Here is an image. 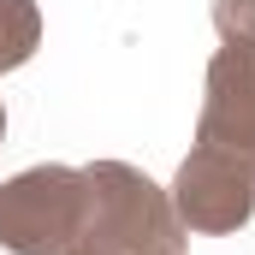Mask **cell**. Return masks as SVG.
<instances>
[{
	"label": "cell",
	"instance_id": "6da1fadb",
	"mask_svg": "<svg viewBox=\"0 0 255 255\" xmlns=\"http://www.w3.org/2000/svg\"><path fill=\"white\" fill-rule=\"evenodd\" d=\"M89 214L65 255H184V226L172 196L130 160H89Z\"/></svg>",
	"mask_w": 255,
	"mask_h": 255
},
{
	"label": "cell",
	"instance_id": "7a4b0ae2",
	"mask_svg": "<svg viewBox=\"0 0 255 255\" xmlns=\"http://www.w3.org/2000/svg\"><path fill=\"white\" fill-rule=\"evenodd\" d=\"M89 214L83 166H24L0 184V250L6 255H65Z\"/></svg>",
	"mask_w": 255,
	"mask_h": 255
},
{
	"label": "cell",
	"instance_id": "3957f363",
	"mask_svg": "<svg viewBox=\"0 0 255 255\" xmlns=\"http://www.w3.org/2000/svg\"><path fill=\"white\" fill-rule=\"evenodd\" d=\"M172 214L184 232H244L255 220V160L232 154V148H214V142H196L172 178Z\"/></svg>",
	"mask_w": 255,
	"mask_h": 255
},
{
	"label": "cell",
	"instance_id": "277c9868",
	"mask_svg": "<svg viewBox=\"0 0 255 255\" xmlns=\"http://www.w3.org/2000/svg\"><path fill=\"white\" fill-rule=\"evenodd\" d=\"M196 142H214V148H232V154L255 160V48L226 42L208 60Z\"/></svg>",
	"mask_w": 255,
	"mask_h": 255
},
{
	"label": "cell",
	"instance_id": "5b68a950",
	"mask_svg": "<svg viewBox=\"0 0 255 255\" xmlns=\"http://www.w3.org/2000/svg\"><path fill=\"white\" fill-rule=\"evenodd\" d=\"M42 48V6L36 0H0V71H18Z\"/></svg>",
	"mask_w": 255,
	"mask_h": 255
},
{
	"label": "cell",
	"instance_id": "8992f818",
	"mask_svg": "<svg viewBox=\"0 0 255 255\" xmlns=\"http://www.w3.org/2000/svg\"><path fill=\"white\" fill-rule=\"evenodd\" d=\"M214 30L226 42L255 48V0H214Z\"/></svg>",
	"mask_w": 255,
	"mask_h": 255
},
{
	"label": "cell",
	"instance_id": "52a82bcc",
	"mask_svg": "<svg viewBox=\"0 0 255 255\" xmlns=\"http://www.w3.org/2000/svg\"><path fill=\"white\" fill-rule=\"evenodd\" d=\"M0 142H6V107H0Z\"/></svg>",
	"mask_w": 255,
	"mask_h": 255
}]
</instances>
